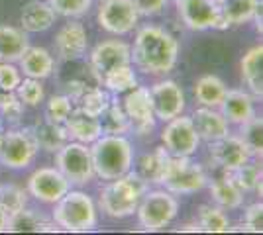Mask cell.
<instances>
[{"label": "cell", "instance_id": "6da1fadb", "mask_svg": "<svg viewBox=\"0 0 263 235\" xmlns=\"http://www.w3.org/2000/svg\"><path fill=\"white\" fill-rule=\"evenodd\" d=\"M132 49V63L145 75H167L179 59V41L159 26L142 28Z\"/></svg>", "mask_w": 263, "mask_h": 235}, {"label": "cell", "instance_id": "7a4b0ae2", "mask_svg": "<svg viewBox=\"0 0 263 235\" xmlns=\"http://www.w3.org/2000/svg\"><path fill=\"white\" fill-rule=\"evenodd\" d=\"M145 190H147V182L138 173L130 170L118 179L108 180V184L102 186L99 196L100 210L112 220H124L136 213V208Z\"/></svg>", "mask_w": 263, "mask_h": 235}, {"label": "cell", "instance_id": "3957f363", "mask_svg": "<svg viewBox=\"0 0 263 235\" xmlns=\"http://www.w3.org/2000/svg\"><path fill=\"white\" fill-rule=\"evenodd\" d=\"M90 157H92L95 177L102 180L118 179L130 173L134 163L132 143L124 135L102 134L97 141L90 143Z\"/></svg>", "mask_w": 263, "mask_h": 235}, {"label": "cell", "instance_id": "277c9868", "mask_svg": "<svg viewBox=\"0 0 263 235\" xmlns=\"http://www.w3.org/2000/svg\"><path fill=\"white\" fill-rule=\"evenodd\" d=\"M51 222L65 231L83 233V231H92L97 227L99 212H97V206L87 192L69 188L53 204Z\"/></svg>", "mask_w": 263, "mask_h": 235}, {"label": "cell", "instance_id": "5b68a950", "mask_svg": "<svg viewBox=\"0 0 263 235\" xmlns=\"http://www.w3.org/2000/svg\"><path fill=\"white\" fill-rule=\"evenodd\" d=\"M179 212V202L169 190H145L136 208L138 222L145 231H159L171 224Z\"/></svg>", "mask_w": 263, "mask_h": 235}, {"label": "cell", "instance_id": "8992f818", "mask_svg": "<svg viewBox=\"0 0 263 235\" xmlns=\"http://www.w3.org/2000/svg\"><path fill=\"white\" fill-rule=\"evenodd\" d=\"M161 184L171 194H195L209 184V177L198 163L191 161V157L171 155Z\"/></svg>", "mask_w": 263, "mask_h": 235}, {"label": "cell", "instance_id": "52a82bcc", "mask_svg": "<svg viewBox=\"0 0 263 235\" xmlns=\"http://www.w3.org/2000/svg\"><path fill=\"white\" fill-rule=\"evenodd\" d=\"M55 167L71 184H87L95 179L90 147L87 143L67 141L59 151H55Z\"/></svg>", "mask_w": 263, "mask_h": 235}, {"label": "cell", "instance_id": "ba28073f", "mask_svg": "<svg viewBox=\"0 0 263 235\" xmlns=\"http://www.w3.org/2000/svg\"><path fill=\"white\" fill-rule=\"evenodd\" d=\"M40 153L37 141L30 130H10L2 134V149L0 161L8 168H26L30 167Z\"/></svg>", "mask_w": 263, "mask_h": 235}, {"label": "cell", "instance_id": "9c48e42d", "mask_svg": "<svg viewBox=\"0 0 263 235\" xmlns=\"http://www.w3.org/2000/svg\"><path fill=\"white\" fill-rule=\"evenodd\" d=\"M161 141L165 149L175 157L195 155L200 145V137L193 125L191 116H183V114L165 122V127L161 130Z\"/></svg>", "mask_w": 263, "mask_h": 235}, {"label": "cell", "instance_id": "30bf717a", "mask_svg": "<svg viewBox=\"0 0 263 235\" xmlns=\"http://www.w3.org/2000/svg\"><path fill=\"white\" fill-rule=\"evenodd\" d=\"M140 14L132 0H102L97 12L99 26L112 35H126L138 26Z\"/></svg>", "mask_w": 263, "mask_h": 235}, {"label": "cell", "instance_id": "8fae6325", "mask_svg": "<svg viewBox=\"0 0 263 235\" xmlns=\"http://www.w3.org/2000/svg\"><path fill=\"white\" fill-rule=\"evenodd\" d=\"M122 108L130 120V130L138 135H147L155 130V118L154 106H152V96L147 87L136 84L132 90L126 92Z\"/></svg>", "mask_w": 263, "mask_h": 235}, {"label": "cell", "instance_id": "7c38bea8", "mask_svg": "<svg viewBox=\"0 0 263 235\" xmlns=\"http://www.w3.org/2000/svg\"><path fill=\"white\" fill-rule=\"evenodd\" d=\"M69 188L71 182L57 167H40L28 177V194L44 204H55Z\"/></svg>", "mask_w": 263, "mask_h": 235}, {"label": "cell", "instance_id": "4fadbf2b", "mask_svg": "<svg viewBox=\"0 0 263 235\" xmlns=\"http://www.w3.org/2000/svg\"><path fill=\"white\" fill-rule=\"evenodd\" d=\"M149 96H152V106H154L155 118L161 120V122H169L175 116L185 112V92L171 78L155 82L154 87L149 89Z\"/></svg>", "mask_w": 263, "mask_h": 235}, {"label": "cell", "instance_id": "5bb4252c", "mask_svg": "<svg viewBox=\"0 0 263 235\" xmlns=\"http://www.w3.org/2000/svg\"><path fill=\"white\" fill-rule=\"evenodd\" d=\"M122 65H132V49L120 39H106L95 45L90 51V73L97 77L100 84L102 75Z\"/></svg>", "mask_w": 263, "mask_h": 235}, {"label": "cell", "instance_id": "9a60e30c", "mask_svg": "<svg viewBox=\"0 0 263 235\" xmlns=\"http://www.w3.org/2000/svg\"><path fill=\"white\" fill-rule=\"evenodd\" d=\"M179 16L189 30L204 32L210 28L220 30V10L216 0H177Z\"/></svg>", "mask_w": 263, "mask_h": 235}, {"label": "cell", "instance_id": "2e32d148", "mask_svg": "<svg viewBox=\"0 0 263 235\" xmlns=\"http://www.w3.org/2000/svg\"><path fill=\"white\" fill-rule=\"evenodd\" d=\"M209 153L212 163L218 165L226 173H230V170L238 168L243 163H248L250 159H253V155L246 147V143L238 135L232 134L224 135L220 139H214V141H209Z\"/></svg>", "mask_w": 263, "mask_h": 235}, {"label": "cell", "instance_id": "e0dca14e", "mask_svg": "<svg viewBox=\"0 0 263 235\" xmlns=\"http://www.w3.org/2000/svg\"><path fill=\"white\" fill-rule=\"evenodd\" d=\"M55 53L61 61H77L87 53L88 35L87 28L81 22L65 24L55 34Z\"/></svg>", "mask_w": 263, "mask_h": 235}, {"label": "cell", "instance_id": "ac0fdd59", "mask_svg": "<svg viewBox=\"0 0 263 235\" xmlns=\"http://www.w3.org/2000/svg\"><path fill=\"white\" fill-rule=\"evenodd\" d=\"M193 125L197 130L200 141H214V139H220L224 135L230 134V122L222 116L218 108H206V106H200L197 108L193 116Z\"/></svg>", "mask_w": 263, "mask_h": 235}, {"label": "cell", "instance_id": "d6986e66", "mask_svg": "<svg viewBox=\"0 0 263 235\" xmlns=\"http://www.w3.org/2000/svg\"><path fill=\"white\" fill-rule=\"evenodd\" d=\"M67 130L69 139H75L79 143H87L90 145L92 141H97L102 135V125L97 116L83 112L81 108H73L71 114L67 116V120L63 122Z\"/></svg>", "mask_w": 263, "mask_h": 235}, {"label": "cell", "instance_id": "ffe728a7", "mask_svg": "<svg viewBox=\"0 0 263 235\" xmlns=\"http://www.w3.org/2000/svg\"><path fill=\"white\" fill-rule=\"evenodd\" d=\"M253 94L246 90H226L224 100L218 106L222 116L230 123L241 125L250 118L255 116V104H253Z\"/></svg>", "mask_w": 263, "mask_h": 235}, {"label": "cell", "instance_id": "44dd1931", "mask_svg": "<svg viewBox=\"0 0 263 235\" xmlns=\"http://www.w3.org/2000/svg\"><path fill=\"white\" fill-rule=\"evenodd\" d=\"M55 18L57 14L47 0H30L20 12V26L26 34H40L53 26Z\"/></svg>", "mask_w": 263, "mask_h": 235}, {"label": "cell", "instance_id": "7402d4cb", "mask_svg": "<svg viewBox=\"0 0 263 235\" xmlns=\"http://www.w3.org/2000/svg\"><path fill=\"white\" fill-rule=\"evenodd\" d=\"M18 69L22 71L26 77L44 80L47 78L55 69L53 55L45 47H33L28 45L20 59H18Z\"/></svg>", "mask_w": 263, "mask_h": 235}, {"label": "cell", "instance_id": "603a6c76", "mask_svg": "<svg viewBox=\"0 0 263 235\" xmlns=\"http://www.w3.org/2000/svg\"><path fill=\"white\" fill-rule=\"evenodd\" d=\"M241 80L253 96L263 94V45L257 44L246 51L240 61Z\"/></svg>", "mask_w": 263, "mask_h": 235}, {"label": "cell", "instance_id": "cb8c5ba5", "mask_svg": "<svg viewBox=\"0 0 263 235\" xmlns=\"http://www.w3.org/2000/svg\"><path fill=\"white\" fill-rule=\"evenodd\" d=\"M259 4H261V0H220V30L252 22L255 8Z\"/></svg>", "mask_w": 263, "mask_h": 235}, {"label": "cell", "instance_id": "d4e9b609", "mask_svg": "<svg viewBox=\"0 0 263 235\" xmlns=\"http://www.w3.org/2000/svg\"><path fill=\"white\" fill-rule=\"evenodd\" d=\"M6 231L12 233H40V231H57V225L44 218L40 212L30 210L28 206L20 212L8 216Z\"/></svg>", "mask_w": 263, "mask_h": 235}, {"label": "cell", "instance_id": "484cf974", "mask_svg": "<svg viewBox=\"0 0 263 235\" xmlns=\"http://www.w3.org/2000/svg\"><path fill=\"white\" fill-rule=\"evenodd\" d=\"M206 186H209L212 200L216 202L218 208H222V210H236L243 202V192L238 188V184L232 180V177L226 170L222 177H216Z\"/></svg>", "mask_w": 263, "mask_h": 235}, {"label": "cell", "instance_id": "4316f807", "mask_svg": "<svg viewBox=\"0 0 263 235\" xmlns=\"http://www.w3.org/2000/svg\"><path fill=\"white\" fill-rule=\"evenodd\" d=\"M171 153L163 145L155 147L154 151L145 153L138 161V175L142 177L147 184H161V179L165 175V168L169 165Z\"/></svg>", "mask_w": 263, "mask_h": 235}, {"label": "cell", "instance_id": "83f0119b", "mask_svg": "<svg viewBox=\"0 0 263 235\" xmlns=\"http://www.w3.org/2000/svg\"><path fill=\"white\" fill-rule=\"evenodd\" d=\"M32 132H33L35 141H37V147L47 151V153L59 151V149L69 141L65 125H63V123L51 122V120H47V118L35 123L32 127Z\"/></svg>", "mask_w": 263, "mask_h": 235}, {"label": "cell", "instance_id": "f1b7e54d", "mask_svg": "<svg viewBox=\"0 0 263 235\" xmlns=\"http://www.w3.org/2000/svg\"><path fill=\"white\" fill-rule=\"evenodd\" d=\"M228 87L224 84V80L216 75H202L200 78H197L195 82V98L200 106H206V108H218L222 100H224V94H226Z\"/></svg>", "mask_w": 263, "mask_h": 235}, {"label": "cell", "instance_id": "f546056e", "mask_svg": "<svg viewBox=\"0 0 263 235\" xmlns=\"http://www.w3.org/2000/svg\"><path fill=\"white\" fill-rule=\"evenodd\" d=\"M28 45L30 41L24 30L14 26H0V61L16 63Z\"/></svg>", "mask_w": 263, "mask_h": 235}, {"label": "cell", "instance_id": "4dcf8cb0", "mask_svg": "<svg viewBox=\"0 0 263 235\" xmlns=\"http://www.w3.org/2000/svg\"><path fill=\"white\" fill-rule=\"evenodd\" d=\"M197 225L198 231H204V233H228L232 229L230 218L224 213V210L209 204L198 208Z\"/></svg>", "mask_w": 263, "mask_h": 235}, {"label": "cell", "instance_id": "1f68e13d", "mask_svg": "<svg viewBox=\"0 0 263 235\" xmlns=\"http://www.w3.org/2000/svg\"><path fill=\"white\" fill-rule=\"evenodd\" d=\"M232 177V180L238 184V188L241 192H259V196H261V165L259 163H255V161H248V163H243L240 165L238 168H234L228 173Z\"/></svg>", "mask_w": 263, "mask_h": 235}, {"label": "cell", "instance_id": "d6a6232c", "mask_svg": "<svg viewBox=\"0 0 263 235\" xmlns=\"http://www.w3.org/2000/svg\"><path fill=\"white\" fill-rule=\"evenodd\" d=\"M138 84V77H136V71L132 65H122L108 71L106 75H102L100 78V87H104L110 92H128Z\"/></svg>", "mask_w": 263, "mask_h": 235}, {"label": "cell", "instance_id": "836d02e7", "mask_svg": "<svg viewBox=\"0 0 263 235\" xmlns=\"http://www.w3.org/2000/svg\"><path fill=\"white\" fill-rule=\"evenodd\" d=\"M99 120L102 125V134L124 135L126 132H130V120L124 112L122 104H118V102H110L108 108L99 116Z\"/></svg>", "mask_w": 263, "mask_h": 235}, {"label": "cell", "instance_id": "e575fe53", "mask_svg": "<svg viewBox=\"0 0 263 235\" xmlns=\"http://www.w3.org/2000/svg\"><path fill=\"white\" fill-rule=\"evenodd\" d=\"M246 147L250 149L253 157H261L263 153V120L253 116L248 122L240 125V134H238Z\"/></svg>", "mask_w": 263, "mask_h": 235}, {"label": "cell", "instance_id": "d590c367", "mask_svg": "<svg viewBox=\"0 0 263 235\" xmlns=\"http://www.w3.org/2000/svg\"><path fill=\"white\" fill-rule=\"evenodd\" d=\"M26 206H28V190L16 184H0V208L8 216L20 212Z\"/></svg>", "mask_w": 263, "mask_h": 235}, {"label": "cell", "instance_id": "8d00e7d4", "mask_svg": "<svg viewBox=\"0 0 263 235\" xmlns=\"http://www.w3.org/2000/svg\"><path fill=\"white\" fill-rule=\"evenodd\" d=\"M14 92H16V96L22 100L24 106H37L40 102H44V96H45L42 80L30 78V77L22 78L20 84H18V89L14 90Z\"/></svg>", "mask_w": 263, "mask_h": 235}, {"label": "cell", "instance_id": "74e56055", "mask_svg": "<svg viewBox=\"0 0 263 235\" xmlns=\"http://www.w3.org/2000/svg\"><path fill=\"white\" fill-rule=\"evenodd\" d=\"M73 108H75V106H73V100H71L67 94H55V96H51V98L47 100L45 118L51 120V122L63 123Z\"/></svg>", "mask_w": 263, "mask_h": 235}, {"label": "cell", "instance_id": "f35d334b", "mask_svg": "<svg viewBox=\"0 0 263 235\" xmlns=\"http://www.w3.org/2000/svg\"><path fill=\"white\" fill-rule=\"evenodd\" d=\"M47 4L53 8L57 16L63 18H79L87 14L92 0H47Z\"/></svg>", "mask_w": 263, "mask_h": 235}, {"label": "cell", "instance_id": "ab89813d", "mask_svg": "<svg viewBox=\"0 0 263 235\" xmlns=\"http://www.w3.org/2000/svg\"><path fill=\"white\" fill-rule=\"evenodd\" d=\"M24 116V104L16 96V92H4L0 98V118L8 120L10 123H18Z\"/></svg>", "mask_w": 263, "mask_h": 235}, {"label": "cell", "instance_id": "60d3db41", "mask_svg": "<svg viewBox=\"0 0 263 235\" xmlns=\"http://www.w3.org/2000/svg\"><path fill=\"white\" fill-rule=\"evenodd\" d=\"M22 80V71L14 63L0 61V90L2 92H14Z\"/></svg>", "mask_w": 263, "mask_h": 235}, {"label": "cell", "instance_id": "b9f144b4", "mask_svg": "<svg viewBox=\"0 0 263 235\" xmlns=\"http://www.w3.org/2000/svg\"><path fill=\"white\" fill-rule=\"evenodd\" d=\"M243 229L246 231H252V233H261L263 231V204L261 202H255L252 204L246 216H243Z\"/></svg>", "mask_w": 263, "mask_h": 235}, {"label": "cell", "instance_id": "7bdbcfd3", "mask_svg": "<svg viewBox=\"0 0 263 235\" xmlns=\"http://www.w3.org/2000/svg\"><path fill=\"white\" fill-rule=\"evenodd\" d=\"M140 16H155L161 14L167 4V0H132Z\"/></svg>", "mask_w": 263, "mask_h": 235}, {"label": "cell", "instance_id": "ee69618b", "mask_svg": "<svg viewBox=\"0 0 263 235\" xmlns=\"http://www.w3.org/2000/svg\"><path fill=\"white\" fill-rule=\"evenodd\" d=\"M6 224H8V213L0 208V233L6 231Z\"/></svg>", "mask_w": 263, "mask_h": 235}, {"label": "cell", "instance_id": "f6af8a7d", "mask_svg": "<svg viewBox=\"0 0 263 235\" xmlns=\"http://www.w3.org/2000/svg\"><path fill=\"white\" fill-rule=\"evenodd\" d=\"M181 231H198L197 222H195V224H185V225H181Z\"/></svg>", "mask_w": 263, "mask_h": 235}, {"label": "cell", "instance_id": "bcb514c9", "mask_svg": "<svg viewBox=\"0 0 263 235\" xmlns=\"http://www.w3.org/2000/svg\"><path fill=\"white\" fill-rule=\"evenodd\" d=\"M0 149H2V132H0Z\"/></svg>", "mask_w": 263, "mask_h": 235}, {"label": "cell", "instance_id": "7dc6e473", "mask_svg": "<svg viewBox=\"0 0 263 235\" xmlns=\"http://www.w3.org/2000/svg\"><path fill=\"white\" fill-rule=\"evenodd\" d=\"M0 132H2V118H0Z\"/></svg>", "mask_w": 263, "mask_h": 235}, {"label": "cell", "instance_id": "c3c4849f", "mask_svg": "<svg viewBox=\"0 0 263 235\" xmlns=\"http://www.w3.org/2000/svg\"><path fill=\"white\" fill-rule=\"evenodd\" d=\"M2 94H4V92H2V90H0V98H2Z\"/></svg>", "mask_w": 263, "mask_h": 235}, {"label": "cell", "instance_id": "681fc988", "mask_svg": "<svg viewBox=\"0 0 263 235\" xmlns=\"http://www.w3.org/2000/svg\"><path fill=\"white\" fill-rule=\"evenodd\" d=\"M173 2H177V0H173Z\"/></svg>", "mask_w": 263, "mask_h": 235}, {"label": "cell", "instance_id": "f907efd6", "mask_svg": "<svg viewBox=\"0 0 263 235\" xmlns=\"http://www.w3.org/2000/svg\"><path fill=\"white\" fill-rule=\"evenodd\" d=\"M216 2H220V0H216Z\"/></svg>", "mask_w": 263, "mask_h": 235}]
</instances>
